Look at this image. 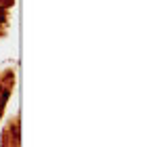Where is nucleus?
<instances>
[{
    "label": "nucleus",
    "mask_w": 155,
    "mask_h": 147,
    "mask_svg": "<svg viewBox=\"0 0 155 147\" xmlns=\"http://www.w3.org/2000/svg\"><path fill=\"white\" fill-rule=\"evenodd\" d=\"M21 126H19V120H15V122H11V126H8V137H13L15 139V147H19V143H21V130H19Z\"/></svg>",
    "instance_id": "obj_1"
},
{
    "label": "nucleus",
    "mask_w": 155,
    "mask_h": 147,
    "mask_svg": "<svg viewBox=\"0 0 155 147\" xmlns=\"http://www.w3.org/2000/svg\"><path fill=\"white\" fill-rule=\"evenodd\" d=\"M15 4V0H0V11H6Z\"/></svg>",
    "instance_id": "obj_2"
},
{
    "label": "nucleus",
    "mask_w": 155,
    "mask_h": 147,
    "mask_svg": "<svg viewBox=\"0 0 155 147\" xmlns=\"http://www.w3.org/2000/svg\"><path fill=\"white\" fill-rule=\"evenodd\" d=\"M0 118H2V107H0Z\"/></svg>",
    "instance_id": "obj_3"
}]
</instances>
